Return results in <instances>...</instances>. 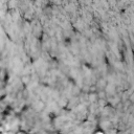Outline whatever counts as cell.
<instances>
[{
	"label": "cell",
	"mask_w": 134,
	"mask_h": 134,
	"mask_svg": "<svg viewBox=\"0 0 134 134\" xmlns=\"http://www.w3.org/2000/svg\"><path fill=\"white\" fill-rule=\"evenodd\" d=\"M95 134H104V132H103V131H97Z\"/></svg>",
	"instance_id": "6da1fadb"
}]
</instances>
